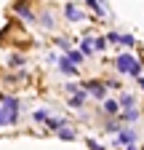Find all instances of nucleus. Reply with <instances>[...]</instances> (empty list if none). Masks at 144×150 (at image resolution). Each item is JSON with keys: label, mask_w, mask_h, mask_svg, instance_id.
I'll return each mask as SVG.
<instances>
[{"label": "nucleus", "mask_w": 144, "mask_h": 150, "mask_svg": "<svg viewBox=\"0 0 144 150\" xmlns=\"http://www.w3.org/2000/svg\"><path fill=\"white\" fill-rule=\"evenodd\" d=\"M45 118H48L45 110H38V112H35V121H45Z\"/></svg>", "instance_id": "a211bd4d"}, {"label": "nucleus", "mask_w": 144, "mask_h": 150, "mask_svg": "<svg viewBox=\"0 0 144 150\" xmlns=\"http://www.w3.org/2000/svg\"><path fill=\"white\" fill-rule=\"evenodd\" d=\"M59 70H62V72H67V75H75V72H78V70H75V64H72V62L67 59V56L59 62Z\"/></svg>", "instance_id": "20e7f679"}, {"label": "nucleus", "mask_w": 144, "mask_h": 150, "mask_svg": "<svg viewBox=\"0 0 144 150\" xmlns=\"http://www.w3.org/2000/svg\"><path fill=\"white\" fill-rule=\"evenodd\" d=\"M22 64H24L22 56H11V67H22Z\"/></svg>", "instance_id": "4468645a"}, {"label": "nucleus", "mask_w": 144, "mask_h": 150, "mask_svg": "<svg viewBox=\"0 0 144 150\" xmlns=\"http://www.w3.org/2000/svg\"><path fill=\"white\" fill-rule=\"evenodd\" d=\"M88 147H91V150H104V147H101L99 142H94V139H91V142H88Z\"/></svg>", "instance_id": "aec40b11"}, {"label": "nucleus", "mask_w": 144, "mask_h": 150, "mask_svg": "<svg viewBox=\"0 0 144 150\" xmlns=\"http://www.w3.org/2000/svg\"><path fill=\"white\" fill-rule=\"evenodd\" d=\"M117 38H120L117 32H110V35H107V38H104V40H107V43H117Z\"/></svg>", "instance_id": "f3484780"}, {"label": "nucleus", "mask_w": 144, "mask_h": 150, "mask_svg": "<svg viewBox=\"0 0 144 150\" xmlns=\"http://www.w3.org/2000/svg\"><path fill=\"white\" fill-rule=\"evenodd\" d=\"M85 97H88V91H80V94H75V97L69 99V105H72V107H80V105L85 102Z\"/></svg>", "instance_id": "6e6552de"}, {"label": "nucleus", "mask_w": 144, "mask_h": 150, "mask_svg": "<svg viewBox=\"0 0 144 150\" xmlns=\"http://www.w3.org/2000/svg\"><path fill=\"white\" fill-rule=\"evenodd\" d=\"M117 43H120V46H134L136 40H134L131 35H120V38H117Z\"/></svg>", "instance_id": "9b49d317"}, {"label": "nucleus", "mask_w": 144, "mask_h": 150, "mask_svg": "<svg viewBox=\"0 0 144 150\" xmlns=\"http://www.w3.org/2000/svg\"><path fill=\"white\" fill-rule=\"evenodd\" d=\"M117 70H120V72H131V75H139V70H141V67H139V62L134 59L131 54H123L120 59H117Z\"/></svg>", "instance_id": "f03ea898"}, {"label": "nucleus", "mask_w": 144, "mask_h": 150, "mask_svg": "<svg viewBox=\"0 0 144 150\" xmlns=\"http://www.w3.org/2000/svg\"><path fill=\"white\" fill-rule=\"evenodd\" d=\"M123 118H125V121H136V118H139V112L128 107V110H125V112H123Z\"/></svg>", "instance_id": "ddd939ff"}, {"label": "nucleus", "mask_w": 144, "mask_h": 150, "mask_svg": "<svg viewBox=\"0 0 144 150\" xmlns=\"http://www.w3.org/2000/svg\"><path fill=\"white\" fill-rule=\"evenodd\" d=\"M123 145H134V139H136V134H134V131H128V129H125V131H120V137H117Z\"/></svg>", "instance_id": "39448f33"}, {"label": "nucleus", "mask_w": 144, "mask_h": 150, "mask_svg": "<svg viewBox=\"0 0 144 150\" xmlns=\"http://www.w3.org/2000/svg\"><path fill=\"white\" fill-rule=\"evenodd\" d=\"M16 11H19V13L24 16V19H29V22H32V19H35V16H32V11H29L27 6H22V3H19V6H16Z\"/></svg>", "instance_id": "1a4fd4ad"}, {"label": "nucleus", "mask_w": 144, "mask_h": 150, "mask_svg": "<svg viewBox=\"0 0 144 150\" xmlns=\"http://www.w3.org/2000/svg\"><path fill=\"white\" fill-rule=\"evenodd\" d=\"M43 27H48V30L53 27V19H51V13H45V16H43Z\"/></svg>", "instance_id": "2eb2a0df"}, {"label": "nucleus", "mask_w": 144, "mask_h": 150, "mask_svg": "<svg viewBox=\"0 0 144 150\" xmlns=\"http://www.w3.org/2000/svg\"><path fill=\"white\" fill-rule=\"evenodd\" d=\"M88 3H91V0H88Z\"/></svg>", "instance_id": "5701e85b"}, {"label": "nucleus", "mask_w": 144, "mask_h": 150, "mask_svg": "<svg viewBox=\"0 0 144 150\" xmlns=\"http://www.w3.org/2000/svg\"><path fill=\"white\" fill-rule=\"evenodd\" d=\"M128 150H136V147H134V145H128Z\"/></svg>", "instance_id": "4be33fe9"}, {"label": "nucleus", "mask_w": 144, "mask_h": 150, "mask_svg": "<svg viewBox=\"0 0 144 150\" xmlns=\"http://www.w3.org/2000/svg\"><path fill=\"white\" fill-rule=\"evenodd\" d=\"M120 102H123V105H125V107H131V105H134V99H131V94H125V97H123V99H120Z\"/></svg>", "instance_id": "6ab92c4d"}, {"label": "nucleus", "mask_w": 144, "mask_h": 150, "mask_svg": "<svg viewBox=\"0 0 144 150\" xmlns=\"http://www.w3.org/2000/svg\"><path fill=\"white\" fill-rule=\"evenodd\" d=\"M83 54H94V40H91V38L83 40Z\"/></svg>", "instance_id": "f8f14e48"}, {"label": "nucleus", "mask_w": 144, "mask_h": 150, "mask_svg": "<svg viewBox=\"0 0 144 150\" xmlns=\"http://www.w3.org/2000/svg\"><path fill=\"white\" fill-rule=\"evenodd\" d=\"M59 48H62V51H69V48H72V46H69V43H67V40H59Z\"/></svg>", "instance_id": "412c9836"}, {"label": "nucleus", "mask_w": 144, "mask_h": 150, "mask_svg": "<svg viewBox=\"0 0 144 150\" xmlns=\"http://www.w3.org/2000/svg\"><path fill=\"white\" fill-rule=\"evenodd\" d=\"M117 110H120V105H117L115 99H107V102H104V112H110V115H117Z\"/></svg>", "instance_id": "0eeeda50"}, {"label": "nucleus", "mask_w": 144, "mask_h": 150, "mask_svg": "<svg viewBox=\"0 0 144 150\" xmlns=\"http://www.w3.org/2000/svg\"><path fill=\"white\" fill-rule=\"evenodd\" d=\"M85 91H91L94 94V97H104V94H107V86L104 83H99V81H91V83H85Z\"/></svg>", "instance_id": "7ed1b4c3"}, {"label": "nucleus", "mask_w": 144, "mask_h": 150, "mask_svg": "<svg viewBox=\"0 0 144 150\" xmlns=\"http://www.w3.org/2000/svg\"><path fill=\"white\" fill-rule=\"evenodd\" d=\"M67 54H69V62H72V64H78V62H83V54H80V51H72V48H69Z\"/></svg>", "instance_id": "9d476101"}, {"label": "nucleus", "mask_w": 144, "mask_h": 150, "mask_svg": "<svg viewBox=\"0 0 144 150\" xmlns=\"http://www.w3.org/2000/svg\"><path fill=\"white\" fill-rule=\"evenodd\" d=\"M64 11H67V16L72 19V22H80V19H83V13H80V8H75V6H67Z\"/></svg>", "instance_id": "423d86ee"}, {"label": "nucleus", "mask_w": 144, "mask_h": 150, "mask_svg": "<svg viewBox=\"0 0 144 150\" xmlns=\"http://www.w3.org/2000/svg\"><path fill=\"white\" fill-rule=\"evenodd\" d=\"M19 115V99L0 97V123H13Z\"/></svg>", "instance_id": "f257e3e1"}, {"label": "nucleus", "mask_w": 144, "mask_h": 150, "mask_svg": "<svg viewBox=\"0 0 144 150\" xmlns=\"http://www.w3.org/2000/svg\"><path fill=\"white\" fill-rule=\"evenodd\" d=\"M94 48H99V51H101V48H107V40H104V38H99V40H94Z\"/></svg>", "instance_id": "dca6fc26"}]
</instances>
